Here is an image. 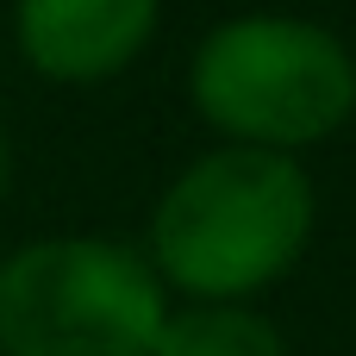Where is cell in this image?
<instances>
[{
  "label": "cell",
  "instance_id": "6da1fadb",
  "mask_svg": "<svg viewBox=\"0 0 356 356\" xmlns=\"http://www.w3.org/2000/svg\"><path fill=\"white\" fill-rule=\"evenodd\" d=\"M313 238L319 181L307 156L213 144L163 181L138 250L169 300H257L300 269Z\"/></svg>",
  "mask_w": 356,
  "mask_h": 356
},
{
  "label": "cell",
  "instance_id": "7a4b0ae2",
  "mask_svg": "<svg viewBox=\"0 0 356 356\" xmlns=\"http://www.w3.org/2000/svg\"><path fill=\"white\" fill-rule=\"evenodd\" d=\"M188 106L219 144L307 156L356 119V50L300 13H232L188 56Z\"/></svg>",
  "mask_w": 356,
  "mask_h": 356
},
{
  "label": "cell",
  "instance_id": "3957f363",
  "mask_svg": "<svg viewBox=\"0 0 356 356\" xmlns=\"http://www.w3.org/2000/svg\"><path fill=\"white\" fill-rule=\"evenodd\" d=\"M169 288L100 232L25 238L0 257V356H150Z\"/></svg>",
  "mask_w": 356,
  "mask_h": 356
},
{
  "label": "cell",
  "instance_id": "277c9868",
  "mask_svg": "<svg viewBox=\"0 0 356 356\" xmlns=\"http://www.w3.org/2000/svg\"><path fill=\"white\" fill-rule=\"evenodd\" d=\"M163 25V0H13V50L50 88L125 75Z\"/></svg>",
  "mask_w": 356,
  "mask_h": 356
},
{
  "label": "cell",
  "instance_id": "5b68a950",
  "mask_svg": "<svg viewBox=\"0 0 356 356\" xmlns=\"http://www.w3.org/2000/svg\"><path fill=\"white\" fill-rule=\"evenodd\" d=\"M150 356H288V332L257 300H169Z\"/></svg>",
  "mask_w": 356,
  "mask_h": 356
},
{
  "label": "cell",
  "instance_id": "8992f818",
  "mask_svg": "<svg viewBox=\"0 0 356 356\" xmlns=\"http://www.w3.org/2000/svg\"><path fill=\"white\" fill-rule=\"evenodd\" d=\"M6 194H13V131L0 119V207H6Z\"/></svg>",
  "mask_w": 356,
  "mask_h": 356
}]
</instances>
